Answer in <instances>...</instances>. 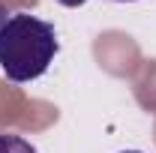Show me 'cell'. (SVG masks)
<instances>
[{
    "label": "cell",
    "instance_id": "3957f363",
    "mask_svg": "<svg viewBox=\"0 0 156 153\" xmlns=\"http://www.w3.org/2000/svg\"><path fill=\"white\" fill-rule=\"evenodd\" d=\"M60 6H69V9H75V6H84L87 0H57Z\"/></svg>",
    "mask_w": 156,
    "mask_h": 153
},
{
    "label": "cell",
    "instance_id": "5b68a950",
    "mask_svg": "<svg viewBox=\"0 0 156 153\" xmlns=\"http://www.w3.org/2000/svg\"><path fill=\"white\" fill-rule=\"evenodd\" d=\"M120 153H141V150H120Z\"/></svg>",
    "mask_w": 156,
    "mask_h": 153
},
{
    "label": "cell",
    "instance_id": "7a4b0ae2",
    "mask_svg": "<svg viewBox=\"0 0 156 153\" xmlns=\"http://www.w3.org/2000/svg\"><path fill=\"white\" fill-rule=\"evenodd\" d=\"M0 153H36V147L21 135H0Z\"/></svg>",
    "mask_w": 156,
    "mask_h": 153
},
{
    "label": "cell",
    "instance_id": "6da1fadb",
    "mask_svg": "<svg viewBox=\"0 0 156 153\" xmlns=\"http://www.w3.org/2000/svg\"><path fill=\"white\" fill-rule=\"evenodd\" d=\"M60 51L54 24L30 12H9L0 27V69L15 84L45 75Z\"/></svg>",
    "mask_w": 156,
    "mask_h": 153
},
{
    "label": "cell",
    "instance_id": "8992f818",
    "mask_svg": "<svg viewBox=\"0 0 156 153\" xmlns=\"http://www.w3.org/2000/svg\"><path fill=\"white\" fill-rule=\"evenodd\" d=\"M117 3H135V0H117Z\"/></svg>",
    "mask_w": 156,
    "mask_h": 153
},
{
    "label": "cell",
    "instance_id": "277c9868",
    "mask_svg": "<svg viewBox=\"0 0 156 153\" xmlns=\"http://www.w3.org/2000/svg\"><path fill=\"white\" fill-rule=\"evenodd\" d=\"M6 15H9V12H6V6L0 3V27H3V21H6Z\"/></svg>",
    "mask_w": 156,
    "mask_h": 153
}]
</instances>
